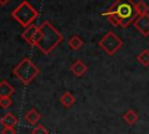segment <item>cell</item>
<instances>
[{"mask_svg": "<svg viewBox=\"0 0 149 134\" xmlns=\"http://www.w3.org/2000/svg\"><path fill=\"white\" fill-rule=\"evenodd\" d=\"M70 70H71L72 75H74V77H81L87 71V65L81 59H76L71 64Z\"/></svg>", "mask_w": 149, "mask_h": 134, "instance_id": "ba28073f", "label": "cell"}, {"mask_svg": "<svg viewBox=\"0 0 149 134\" xmlns=\"http://www.w3.org/2000/svg\"><path fill=\"white\" fill-rule=\"evenodd\" d=\"M135 9H136L137 15H146V14H149V6H148L143 0H140V1L135 2Z\"/></svg>", "mask_w": 149, "mask_h": 134, "instance_id": "2e32d148", "label": "cell"}, {"mask_svg": "<svg viewBox=\"0 0 149 134\" xmlns=\"http://www.w3.org/2000/svg\"><path fill=\"white\" fill-rule=\"evenodd\" d=\"M136 59L139 63H141L143 66H149V49H143L137 56Z\"/></svg>", "mask_w": 149, "mask_h": 134, "instance_id": "9a60e30c", "label": "cell"}, {"mask_svg": "<svg viewBox=\"0 0 149 134\" xmlns=\"http://www.w3.org/2000/svg\"><path fill=\"white\" fill-rule=\"evenodd\" d=\"M98 45L101 50H104L107 55H114L121 47L123 45L122 40L114 33V31H107L98 42Z\"/></svg>", "mask_w": 149, "mask_h": 134, "instance_id": "5b68a950", "label": "cell"}, {"mask_svg": "<svg viewBox=\"0 0 149 134\" xmlns=\"http://www.w3.org/2000/svg\"><path fill=\"white\" fill-rule=\"evenodd\" d=\"M41 113L35 110V108H30L26 114H24V121L28 124V125H31V126H35L38 124L40 119H41Z\"/></svg>", "mask_w": 149, "mask_h": 134, "instance_id": "9c48e42d", "label": "cell"}, {"mask_svg": "<svg viewBox=\"0 0 149 134\" xmlns=\"http://www.w3.org/2000/svg\"><path fill=\"white\" fill-rule=\"evenodd\" d=\"M0 122L2 125V127H15L16 124H17V118L13 114V113H5L1 119H0Z\"/></svg>", "mask_w": 149, "mask_h": 134, "instance_id": "8fae6325", "label": "cell"}, {"mask_svg": "<svg viewBox=\"0 0 149 134\" xmlns=\"http://www.w3.org/2000/svg\"><path fill=\"white\" fill-rule=\"evenodd\" d=\"M37 28H38L37 26L31 24V26L27 27V28L22 31V34H21V37H22L28 44H30V45H34V44H35V37H36Z\"/></svg>", "mask_w": 149, "mask_h": 134, "instance_id": "52a82bcc", "label": "cell"}, {"mask_svg": "<svg viewBox=\"0 0 149 134\" xmlns=\"http://www.w3.org/2000/svg\"><path fill=\"white\" fill-rule=\"evenodd\" d=\"M122 119L125 120V122H126L127 125H134V124L137 121V119H139V114H137V112L134 111V110H127V111L123 113Z\"/></svg>", "mask_w": 149, "mask_h": 134, "instance_id": "5bb4252c", "label": "cell"}, {"mask_svg": "<svg viewBox=\"0 0 149 134\" xmlns=\"http://www.w3.org/2000/svg\"><path fill=\"white\" fill-rule=\"evenodd\" d=\"M15 92L14 86L7 82L6 79H2L0 82V97H10Z\"/></svg>", "mask_w": 149, "mask_h": 134, "instance_id": "30bf717a", "label": "cell"}, {"mask_svg": "<svg viewBox=\"0 0 149 134\" xmlns=\"http://www.w3.org/2000/svg\"><path fill=\"white\" fill-rule=\"evenodd\" d=\"M13 105V100L10 97H0V107L6 110Z\"/></svg>", "mask_w": 149, "mask_h": 134, "instance_id": "e0dca14e", "label": "cell"}, {"mask_svg": "<svg viewBox=\"0 0 149 134\" xmlns=\"http://www.w3.org/2000/svg\"><path fill=\"white\" fill-rule=\"evenodd\" d=\"M16 131L14 127H2L1 134H15Z\"/></svg>", "mask_w": 149, "mask_h": 134, "instance_id": "d6986e66", "label": "cell"}, {"mask_svg": "<svg viewBox=\"0 0 149 134\" xmlns=\"http://www.w3.org/2000/svg\"><path fill=\"white\" fill-rule=\"evenodd\" d=\"M68 44L70 47V49L72 50H79L83 45H84V40L78 36V35H73L68 40Z\"/></svg>", "mask_w": 149, "mask_h": 134, "instance_id": "4fadbf2b", "label": "cell"}, {"mask_svg": "<svg viewBox=\"0 0 149 134\" xmlns=\"http://www.w3.org/2000/svg\"><path fill=\"white\" fill-rule=\"evenodd\" d=\"M101 15L107 16L108 22L114 27L126 28L139 16L133 0H116Z\"/></svg>", "mask_w": 149, "mask_h": 134, "instance_id": "6da1fadb", "label": "cell"}, {"mask_svg": "<svg viewBox=\"0 0 149 134\" xmlns=\"http://www.w3.org/2000/svg\"><path fill=\"white\" fill-rule=\"evenodd\" d=\"M9 1H10V0H0V5H1V6H5V5L8 3Z\"/></svg>", "mask_w": 149, "mask_h": 134, "instance_id": "ffe728a7", "label": "cell"}, {"mask_svg": "<svg viewBox=\"0 0 149 134\" xmlns=\"http://www.w3.org/2000/svg\"><path fill=\"white\" fill-rule=\"evenodd\" d=\"M13 75L24 85L31 83L38 75L40 69L33 63V61L28 57L23 58L19 64H16L13 69Z\"/></svg>", "mask_w": 149, "mask_h": 134, "instance_id": "3957f363", "label": "cell"}, {"mask_svg": "<svg viewBox=\"0 0 149 134\" xmlns=\"http://www.w3.org/2000/svg\"><path fill=\"white\" fill-rule=\"evenodd\" d=\"M10 15L22 27L27 28V27L31 26L33 22L38 17V12L28 1H22L19 6H16L12 10Z\"/></svg>", "mask_w": 149, "mask_h": 134, "instance_id": "277c9868", "label": "cell"}, {"mask_svg": "<svg viewBox=\"0 0 149 134\" xmlns=\"http://www.w3.org/2000/svg\"><path fill=\"white\" fill-rule=\"evenodd\" d=\"M62 41H63L62 34L49 21H43L37 28L34 47H37L43 54L48 55Z\"/></svg>", "mask_w": 149, "mask_h": 134, "instance_id": "7a4b0ae2", "label": "cell"}, {"mask_svg": "<svg viewBox=\"0 0 149 134\" xmlns=\"http://www.w3.org/2000/svg\"><path fill=\"white\" fill-rule=\"evenodd\" d=\"M74 101H76L74 96H73L71 92H69V91L64 92V93L59 97V103H61V104L63 105V107H65V108H70V107L74 104Z\"/></svg>", "mask_w": 149, "mask_h": 134, "instance_id": "7c38bea8", "label": "cell"}, {"mask_svg": "<svg viewBox=\"0 0 149 134\" xmlns=\"http://www.w3.org/2000/svg\"><path fill=\"white\" fill-rule=\"evenodd\" d=\"M31 134H49V132L42 124H37L31 129Z\"/></svg>", "mask_w": 149, "mask_h": 134, "instance_id": "ac0fdd59", "label": "cell"}, {"mask_svg": "<svg viewBox=\"0 0 149 134\" xmlns=\"http://www.w3.org/2000/svg\"><path fill=\"white\" fill-rule=\"evenodd\" d=\"M133 24L136 28V30H139L143 36H148L149 35V14L139 15L134 20Z\"/></svg>", "mask_w": 149, "mask_h": 134, "instance_id": "8992f818", "label": "cell"}]
</instances>
